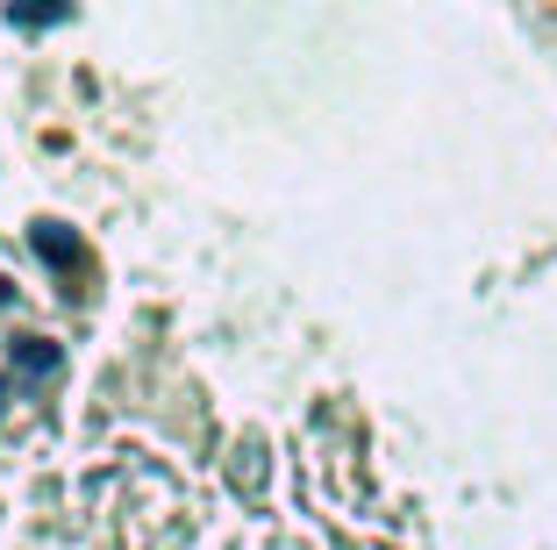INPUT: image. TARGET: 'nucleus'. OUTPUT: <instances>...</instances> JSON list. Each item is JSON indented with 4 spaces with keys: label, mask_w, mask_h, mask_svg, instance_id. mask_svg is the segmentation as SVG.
<instances>
[{
    "label": "nucleus",
    "mask_w": 557,
    "mask_h": 550,
    "mask_svg": "<svg viewBox=\"0 0 557 550\" xmlns=\"http://www.w3.org/2000/svg\"><path fill=\"white\" fill-rule=\"evenodd\" d=\"M36 250H44V258L58 265V272H72V265H79V243H72L58 222H36Z\"/></svg>",
    "instance_id": "obj_1"
},
{
    "label": "nucleus",
    "mask_w": 557,
    "mask_h": 550,
    "mask_svg": "<svg viewBox=\"0 0 557 550\" xmlns=\"http://www.w3.org/2000/svg\"><path fill=\"white\" fill-rule=\"evenodd\" d=\"M15 357H22V372H36V379H50L58 365H65V351H58V343H44V337H22Z\"/></svg>",
    "instance_id": "obj_2"
},
{
    "label": "nucleus",
    "mask_w": 557,
    "mask_h": 550,
    "mask_svg": "<svg viewBox=\"0 0 557 550\" xmlns=\"http://www.w3.org/2000/svg\"><path fill=\"white\" fill-rule=\"evenodd\" d=\"M8 15H15L22 29H50V22H65V15H72V0H15Z\"/></svg>",
    "instance_id": "obj_3"
}]
</instances>
